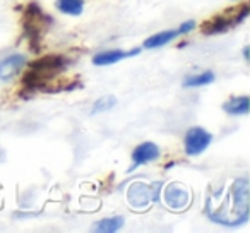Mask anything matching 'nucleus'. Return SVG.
<instances>
[{
    "label": "nucleus",
    "mask_w": 250,
    "mask_h": 233,
    "mask_svg": "<svg viewBox=\"0 0 250 233\" xmlns=\"http://www.w3.org/2000/svg\"><path fill=\"white\" fill-rule=\"evenodd\" d=\"M209 219L223 226H240L249 221V180L236 178L223 194V189L212 192L206 202Z\"/></svg>",
    "instance_id": "1"
},
{
    "label": "nucleus",
    "mask_w": 250,
    "mask_h": 233,
    "mask_svg": "<svg viewBox=\"0 0 250 233\" xmlns=\"http://www.w3.org/2000/svg\"><path fill=\"white\" fill-rule=\"evenodd\" d=\"M70 60L62 55H48L29 65V72L24 76L22 84L26 89H45L50 79L62 74L69 67Z\"/></svg>",
    "instance_id": "2"
},
{
    "label": "nucleus",
    "mask_w": 250,
    "mask_h": 233,
    "mask_svg": "<svg viewBox=\"0 0 250 233\" xmlns=\"http://www.w3.org/2000/svg\"><path fill=\"white\" fill-rule=\"evenodd\" d=\"M22 26H24V33L28 35L29 43L33 46V52H40V40L42 35L48 29V26L52 24V18L46 16L42 11L38 4H29L22 16Z\"/></svg>",
    "instance_id": "3"
},
{
    "label": "nucleus",
    "mask_w": 250,
    "mask_h": 233,
    "mask_svg": "<svg viewBox=\"0 0 250 233\" xmlns=\"http://www.w3.org/2000/svg\"><path fill=\"white\" fill-rule=\"evenodd\" d=\"M249 14H250L249 4H242L240 7H233L229 11H226L225 14L216 16L211 21L204 22L202 24V33L204 35H221V33H226L228 29L242 24Z\"/></svg>",
    "instance_id": "4"
},
{
    "label": "nucleus",
    "mask_w": 250,
    "mask_h": 233,
    "mask_svg": "<svg viewBox=\"0 0 250 233\" xmlns=\"http://www.w3.org/2000/svg\"><path fill=\"white\" fill-rule=\"evenodd\" d=\"M212 143V134H209L202 127H192L185 134V153L187 156H197L204 153Z\"/></svg>",
    "instance_id": "5"
},
{
    "label": "nucleus",
    "mask_w": 250,
    "mask_h": 233,
    "mask_svg": "<svg viewBox=\"0 0 250 233\" xmlns=\"http://www.w3.org/2000/svg\"><path fill=\"white\" fill-rule=\"evenodd\" d=\"M165 204L168 208L175 209V211H182L188 206L190 202V194L185 187H180L177 184H170L165 189Z\"/></svg>",
    "instance_id": "6"
},
{
    "label": "nucleus",
    "mask_w": 250,
    "mask_h": 233,
    "mask_svg": "<svg viewBox=\"0 0 250 233\" xmlns=\"http://www.w3.org/2000/svg\"><path fill=\"white\" fill-rule=\"evenodd\" d=\"M160 148L154 143H143L141 146H137L132 153V167L127 171H134L137 167H143V165H147L151 161L158 160L160 158Z\"/></svg>",
    "instance_id": "7"
},
{
    "label": "nucleus",
    "mask_w": 250,
    "mask_h": 233,
    "mask_svg": "<svg viewBox=\"0 0 250 233\" xmlns=\"http://www.w3.org/2000/svg\"><path fill=\"white\" fill-rule=\"evenodd\" d=\"M141 53V48H134L130 52H122V50H106V52H101L98 55L93 57L94 65H111V64H117L120 60L127 59V57H134Z\"/></svg>",
    "instance_id": "8"
},
{
    "label": "nucleus",
    "mask_w": 250,
    "mask_h": 233,
    "mask_svg": "<svg viewBox=\"0 0 250 233\" xmlns=\"http://www.w3.org/2000/svg\"><path fill=\"white\" fill-rule=\"evenodd\" d=\"M26 65V57L24 55H11L0 62V79L9 81Z\"/></svg>",
    "instance_id": "9"
},
{
    "label": "nucleus",
    "mask_w": 250,
    "mask_h": 233,
    "mask_svg": "<svg viewBox=\"0 0 250 233\" xmlns=\"http://www.w3.org/2000/svg\"><path fill=\"white\" fill-rule=\"evenodd\" d=\"M127 195H129V202L134 208H146L151 202V187H147L144 184H134L129 189V194Z\"/></svg>",
    "instance_id": "10"
},
{
    "label": "nucleus",
    "mask_w": 250,
    "mask_h": 233,
    "mask_svg": "<svg viewBox=\"0 0 250 233\" xmlns=\"http://www.w3.org/2000/svg\"><path fill=\"white\" fill-rule=\"evenodd\" d=\"M177 36H180V31L178 29H175V31H163V33H158V35L154 36H149V38L144 42V48L151 50V48H160V46L167 45V43H170L171 40H175Z\"/></svg>",
    "instance_id": "11"
},
{
    "label": "nucleus",
    "mask_w": 250,
    "mask_h": 233,
    "mask_svg": "<svg viewBox=\"0 0 250 233\" xmlns=\"http://www.w3.org/2000/svg\"><path fill=\"white\" fill-rule=\"evenodd\" d=\"M249 96L233 98L223 105V110L229 115H247L249 113Z\"/></svg>",
    "instance_id": "12"
},
{
    "label": "nucleus",
    "mask_w": 250,
    "mask_h": 233,
    "mask_svg": "<svg viewBox=\"0 0 250 233\" xmlns=\"http://www.w3.org/2000/svg\"><path fill=\"white\" fill-rule=\"evenodd\" d=\"M124 226V218L122 216H113V218H103L94 225V232L98 233H115Z\"/></svg>",
    "instance_id": "13"
},
{
    "label": "nucleus",
    "mask_w": 250,
    "mask_h": 233,
    "mask_svg": "<svg viewBox=\"0 0 250 233\" xmlns=\"http://www.w3.org/2000/svg\"><path fill=\"white\" fill-rule=\"evenodd\" d=\"M57 9L67 16H81L84 9V0H57Z\"/></svg>",
    "instance_id": "14"
},
{
    "label": "nucleus",
    "mask_w": 250,
    "mask_h": 233,
    "mask_svg": "<svg viewBox=\"0 0 250 233\" xmlns=\"http://www.w3.org/2000/svg\"><path fill=\"white\" fill-rule=\"evenodd\" d=\"M214 74L212 72H202V74H192L184 79V87H199L206 86V84H211L214 81Z\"/></svg>",
    "instance_id": "15"
},
{
    "label": "nucleus",
    "mask_w": 250,
    "mask_h": 233,
    "mask_svg": "<svg viewBox=\"0 0 250 233\" xmlns=\"http://www.w3.org/2000/svg\"><path fill=\"white\" fill-rule=\"evenodd\" d=\"M117 105V98L115 96H104V98H100L98 101H94L93 108H91V115H96V113H101V111H108Z\"/></svg>",
    "instance_id": "16"
},
{
    "label": "nucleus",
    "mask_w": 250,
    "mask_h": 233,
    "mask_svg": "<svg viewBox=\"0 0 250 233\" xmlns=\"http://www.w3.org/2000/svg\"><path fill=\"white\" fill-rule=\"evenodd\" d=\"M194 28H195V21L194 19H190V21L182 22L180 28H178V31H180V35H187V33H190Z\"/></svg>",
    "instance_id": "17"
},
{
    "label": "nucleus",
    "mask_w": 250,
    "mask_h": 233,
    "mask_svg": "<svg viewBox=\"0 0 250 233\" xmlns=\"http://www.w3.org/2000/svg\"><path fill=\"white\" fill-rule=\"evenodd\" d=\"M243 59L249 62V46H245V48H243Z\"/></svg>",
    "instance_id": "18"
}]
</instances>
